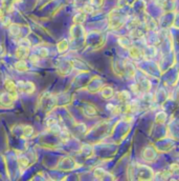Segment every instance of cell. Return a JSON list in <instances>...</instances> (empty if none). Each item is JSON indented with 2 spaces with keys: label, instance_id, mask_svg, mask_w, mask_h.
I'll return each mask as SVG.
<instances>
[{
  "label": "cell",
  "instance_id": "cell-1",
  "mask_svg": "<svg viewBox=\"0 0 179 181\" xmlns=\"http://www.w3.org/2000/svg\"><path fill=\"white\" fill-rule=\"evenodd\" d=\"M130 56L134 59H140L143 57V52L136 46H132L130 49Z\"/></svg>",
  "mask_w": 179,
  "mask_h": 181
},
{
  "label": "cell",
  "instance_id": "cell-2",
  "mask_svg": "<svg viewBox=\"0 0 179 181\" xmlns=\"http://www.w3.org/2000/svg\"><path fill=\"white\" fill-rule=\"evenodd\" d=\"M119 98L121 101L126 102L130 99V94H129L128 92H126V91H123V92L119 93Z\"/></svg>",
  "mask_w": 179,
  "mask_h": 181
},
{
  "label": "cell",
  "instance_id": "cell-3",
  "mask_svg": "<svg viewBox=\"0 0 179 181\" xmlns=\"http://www.w3.org/2000/svg\"><path fill=\"white\" fill-rule=\"evenodd\" d=\"M171 169H173V171H179V166H177V164H172V165H171Z\"/></svg>",
  "mask_w": 179,
  "mask_h": 181
}]
</instances>
